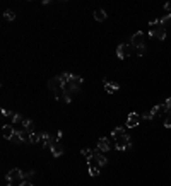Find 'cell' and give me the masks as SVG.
Masks as SVG:
<instances>
[{
    "label": "cell",
    "instance_id": "cell-6",
    "mask_svg": "<svg viewBox=\"0 0 171 186\" xmlns=\"http://www.w3.org/2000/svg\"><path fill=\"white\" fill-rule=\"evenodd\" d=\"M93 159H94V162H96L98 166H106L108 164V159H106V157L103 155V152H101V150H98V149H94L93 150Z\"/></svg>",
    "mask_w": 171,
    "mask_h": 186
},
{
    "label": "cell",
    "instance_id": "cell-8",
    "mask_svg": "<svg viewBox=\"0 0 171 186\" xmlns=\"http://www.w3.org/2000/svg\"><path fill=\"white\" fill-rule=\"evenodd\" d=\"M96 149L101 150V152H108V150L111 149V143H110V140L106 138V137H101L96 143Z\"/></svg>",
    "mask_w": 171,
    "mask_h": 186
},
{
    "label": "cell",
    "instance_id": "cell-5",
    "mask_svg": "<svg viewBox=\"0 0 171 186\" xmlns=\"http://www.w3.org/2000/svg\"><path fill=\"white\" fill-rule=\"evenodd\" d=\"M50 150H52V154H53V157H60L63 152H65V147L60 143V140L56 138V137H53V140H52V147H50Z\"/></svg>",
    "mask_w": 171,
    "mask_h": 186
},
{
    "label": "cell",
    "instance_id": "cell-24",
    "mask_svg": "<svg viewBox=\"0 0 171 186\" xmlns=\"http://www.w3.org/2000/svg\"><path fill=\"white\" fill-rule=\"evenodd\" d=\"M34 174H36L34 171H27V172H24V179H26V181H31V179L34 178Z\"/></svg>",
    "mask_w": 171,
    "mask_h": 186
},
{
    "label": "cell",
    "instance_id": "cell-11",
    "mask_svg": "<svg viewBox=\"0 0 171 186\" xmlns=\"http://www.w3.org/2000/svg\"><path fill=\"white\" fill-rule=\"evenodd\" d=\"M103 84H104V89H106V92H108V94H113V92H116V91L120 89V84H118V82H111V81H106V79H104Z\"/></svg>",
    "mask_w": 171,
    "mask_h": 186
},
{
    "label": "cell",
    "instance_id": "cell-1",
    "mask_svg": "<svg viewBox=\"0 0 171 186\" xmlns=\"http://www.w3.org/2000/svg\"><path fill=\"white\" fill-rule=\"evenodd\" d=\"M5 179L9 181V184H10V186H19L21 183L24 181V172L21 171V169L14 167V169H10V171L5 174Z\"/></svg>",
    "mask_w": 171,
    "mask_h": 186
},
{
    "label": "cell",
    "instance_id": "cell-26",
    "mask_svg": "<svg viewBox=\"0 0 171 186\" xmlns=\"http://www.w3.org/2000/svg\"><path fill=\"white\" fill-rule=\"evenodd\" d=\"M140 118H144V120H152V114H151V113H149V111H147V113H144V114H142Z\"/></svg>",
    "mask_w": 171,
    "mask_h": 186
},
{
    "label": "cell",
    "instance_id": "cell-13",
    "mask_svg": "<svg viewBox=\"0 0 171 186\" xmlns=\"http://www.w3.org/2000/svg\"><path fill=\"white\" fill-rule=\"evenodd\" d=\"M43 142V131H33L31 133V143H41Z\"/></svg>",
    "mask_w": 171,
    "mask_h": 186
},
{
    "label": "cell",
    "instance_id": "cell-10",
    "mask_svg": "<svg viewBox=\"0 0 171 186\" xmlns=\"http://www.w3.org/2000/svg\"><path fill=\"white\" fill-rule=\"evenodd\" d=\"M14 133H15L14 126H10V125H4V126H2V137H4L5 140H12Z\"/></svg>",
    "mask_w": 171,
    "mask_h": 186
},
{
    "label": "cell",
    "instance_id": "cell-25",
    "mask_svg": "<svg viewBox=\"0 0 171 186\" xmlns=\"http://www.w3.org/2000/svg\"><path fill=\"white\" fill-rule=\"evenodd\" d=\"M164 126H166V128H171V111L168 113V116L164 118Z\"/></svg>",
    "mask_w": 171,
    "mask_h": 186
},
{
    "label": "cell",
    "instance_id": "cell-21",
    "mask_svg": "<svg viewBox=\"0 0 171 186\" xmlns=\"http://www.w3.org/2000/svg\"><path fill=\"white\" fill-rule=\"evenodd\" d=\"M81 154L86 157V159H91V157H93V149H82Z\"/></svg>",
    "mask_w": 171,
    "mask_h": 186
},
{
    "label": "cell",
    "instance_id": "cell-23",
    "mask_svg": "<svg viewBox=\"0 0 171 186\" xmlns=\"http://www.w3.org/2000/svg\"><path fill=\"white\" fill-rule=\"evenodd\" d=\"M135 53H137L139 56H142V55H145V44H142V46H139V48H135Z\"/></svg>",
    "mask_w": 171,
    "mask_h": 186
},
{
    "label": "cell",
    "instance_id": "cell-17",
    "mask_svg": "<svg viewBox=\"0 0 171 186\" xmlns=\"http://www.w3.org/2000/svg\"><path fill=\"white\" fill-rule=\"evenodd\" d=\"M99 167L98 166H93V164H89V176H93V178H96V176H99Z\"/></svg>",
    "mask_w": 171,
    "mask_h": 186
},
{
    "label": "cell",
    "instance_id": "cell-9",
    "mask_svg": "<svg viewBox=\"0 0 171 186\" xmlns=\"http://www.w3.org/2000/svg\"><path fill=\"white\" fill-rule=\"evenodd\" d=\"M140 114H137V113H130L128 116H127V126L128 128H134V126H137L139 123H140Z\"/></svg>",
    "mask_w": 171,
    "mask_h": 186
},
{
    "label": "cell",
    "instance_id": "cell-4",
    "mask_svg": "<svg viewBox=\"0 0 171 186\" xmlns=\"http://www.w3.org/2000/svg\"><path fill=\"white\" fill-rule=\"evenodd\" d=\"M149 38H157V39H166V27H164L163 24H157L154 26V27H151V31H149Z\"/></svg>",
    "mask_w": 171,
    "mask_h": 186
},
{
    "label": "cell",
    "instance_id": "cell-2",
    "mask_svg": "<svg viewBox=\"0 0 171 186\" xmlns=\"http://www.w3.org/2000/svg\"><path fill=\"white\" fill-rule=\"evenodd\" d=\"M134 51H135V48L130 44V41H127V43H120L118 46H116V56H118L120 60H125L127 56H130Z\"/></svg>",
    "mask_w": 171,
    "mask_h": 186
},
{
    "label": "cell",
    "instance_id": "cell-27",
    "mask_svg": "<svg viewBox=\"0 0 171 186\" xmlns=\"http://www.w3.org/2000/svg\"><path fill=\"white\" fill-rule=\"evenodd\" d=\"M19 186H33V183H31V181H26V179H24V181L21 183Z\"/></svg>",
    "mask_w": 171,
    "mask_h": 186
},
{
    "label": "cell",
    "instance_id": "cell-16",
    "mask_svg": "<svg viewBox=\"0 0 171 186\" xmlns=\"http://www.w3.org/2000/svg\"><path fill=\"white\" fill-rule=\"evenodd\" d=\"M111 135H113V138H116V137H122V135H125V128H123V126H116V128H113Z\"/></svg>",
    "mask_w": 171,
    "mask_h": 186
},
{
    "label": "cell",
    "instance_id": "cell-7",
    "mask_svg": "<svg viewBox=\"0 0 171 186\" xmlns=\"http://www.w3.org/2000/svg\"><path fill=\"white\" fill-rule=\"evenodd\" d=\"M128 41H130V44H132L134 48L142 46V44H144V33H142V31H137V33H135Z\"/></svg>",
    "mask_w": 171,
    "mask_h": 186
},
{
    "label": "cell",
    "instance_id": "cell-19",
    "mask_svg": "<svg viewBox=\"0 0 171 186\" xmlns=\"http://www.w3.org/2000/svg\"><path fill=\"white\" fill-rule=\"evenodd\" d=\"M23 121H24V116H23V114L15 113V116H14V120H12V123H14V125H23Z\"/></svg>",
    "mask_w": 171,
    "mask_h": 186
},
{
    "label": "cell",
    "instance_id": "cell-12",
    "mask_svg": "<svg viewBox=\"0 0 171 186\" xmlns=\"http://www.w3.org/2000/svg\"><path fill=\"white\" fill-rule=\"evenodd\" d=\"M93 17H94V21H96V22H104L108 15H106V10H103V9H96L94 14H93Z\"/></svg>",
    "mask_w": 171,
    "mask_h": 186
},
{
    "label": "cell",
    "instance_id": "cell-28",
    "mask_svg": "<svg viewBox=\"0 0 171 186\" xmlns=\"http://www.w3.org/2000/svg\"><path fill=\"white\" fill-rule=\"evenodd\" d=\"M164 9H166L168 12H171V2H166V4H164Z\"/></svg>",
    "mask_w": 171,
    "mask_h": 186
},
{
    "label": "cell",
    "instance_id": "cell-3",
    "mask_svg": "<svg viewBox=\"0 0 171 186\" xmlns=\"http://www.w3.org/2000/svg\"><path fill=\"white\" fill-rule=\"evenodd\" d=\"M130 147H132V142H130V137L127 135V133L115 138V149L116 150H128Z\"/></svg>",
    "mask_w": 171,
    "mask_h": 186
},
{
    "label": "cell",
    "instance_id": "cell-29",
    "mask_svg": "<svg viewBox=\"0 0 171 186\" xmlns=\"http://www.w3.org/2000/svg\"><path fill=\"white\" fill-rule=\"evenodd\" d=\"M55 137H56V138L60 140V138H62V137H63V131H62V130H58V131H56V135H55Z\"/></svg>",
    "mask_w": 171,
    "mask_h": 186
},
{
    "label": "cell",
    "instance_id": "cell-20",
    "mask_svg": "<svg viewBox=\"0 0 171 186\" xmlns=\"http://www.w3.org/2000/svg\"><path fill=\"white\" fill-rule=\"evenodd\" d=\"M2 116H5V118H10V120H14V116H15V113L14 111H9V110H2Z\"/></svg>",
    "mask_w": 171,
    "mask_h": 186
},
{
    "label": "cell",
    "instance_id": "cell-15",
    "mask_svg": "<svg viewBox=\"0 0 171 186\" xmlns=\"http://www.w3.org/2000/svg\"><path fill=\"white\" fill-rule=\"evenodd\" d=\"M52 140H53L52 135H48V133H43V142H41L43 149H50V147H52Z\"/></svg>",
    "mask_w": 171,
    "mask_h": 186
},
{
    "label": "cell",
    "instance_id": "cell-18",
    "mask_svg": "<svg viewBox=\"0 0 171 186\" xmlns=\"http://www.w3.org/2000/svg\"><path fill=\"white\" fill-rule=\"evenodd\" d=\"M4 19H5L7 22H12V21L15 19V14H14L12 10H5V12H4Z\"/></svg>",
    "mask_w": 171,
    "mask_h": 186
},
{
    "label": "cell",
    "instance_id": "cell-14",
    "mask_svg": "<svg viewBox=\"0 0 171 186\" xmlns=\"http://www.w3.org/2000/svg\"><path fill=\"white\" fill-rule=\"evenodd\" d=\"M23 128H24V130H27L29 133H33V131H34V123H33V120H29V118H24Z\"/></svg>",
    "mask_w": 171,
    "mask_h": 186
},
{
    "label": "cell",
    "instance_id": "cell-22",
    "mask_svg": "<svg viewBox=\"0 0 171 186\" xmlns=\"http://www.w3.org/2000/svg\"><path fill=\"white\" fill-rule=\"evenodd\" d=\"M161 24H163V26H168V24H171V14L164 15V17L161 19Z\"/></svg>",
    "mask_w": 171,
    "mask_h": 186
}]
</instances>
